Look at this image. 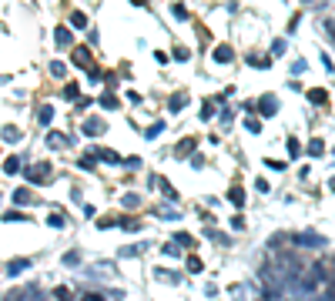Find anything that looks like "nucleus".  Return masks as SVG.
Segmentation results:
<instances>
[{"mask_svg":"<svg viewBox=\"0 0 335 301\" xmlns=\"http://www.w3.org/2000/svg\"><path fill=\"white\" fill-rule=\"evenodd\" d=\"M14 201H20V204H24V201H31V191H27V188H20V191L14 194Z\"/></svg>","mask_w":335,"mask_h":301,"instance_id":"4be33fe9","label":"nucleus"},{"mask_svg":"<svg viewBox=\"0 0 335 301\" xmlns=\"http://www.w3.org/2000/svg\"><path fill=\"white\" fill-rule=\"evenodd\" d=\"M80 301H104V294H101V291H88Z\"/></svg>","mask_w":335,"mask_h":301,"instance_id":"5701e85b","label":"nucleus"},{"mask_svg":"<svg viewBox=\"0 0 335 301\" xmlns=\"http://www.w3.org/2000/svg\"><path fill=\"white\" fill-rule=\"evenodd\" d=\"M232 201H235V204H245V191H241V188H232Z\"/></svg>","mask_w":335,"mask_h":301,"instance_id":"a211bd4d","label":"nucleus"},{"mask_svg":"<svg viewBox=\"0 0 335 301\" xmlns=\"http://www.w3.org/2000/svg\"><path fill=\"white\" fill-rule=\"evenodd\" d=\"M232 57H235V50L232 47H228V44H221V47H215V61H232Z\"/></svg>","mask_w":335,"mask_h":301,"instance_id":"20e7f679","label":"nucleus"},{"mask_svg":"<svg viewBox=\"0 0 335 301\" xmlns=\"http://www.w3.org/2000/svg\"><path fill=\"white\" fill-rule=\"evenodd\" d=\"M0 301H27V288H20V291L14 288V291H10L7 298H0Z\"/></svg>","mask_w":335,"mask_h":301,"instance_id":"9d476101","label":"nucleus"},{"mask_svg":"<svg viewBox=\"0 0 335 301\" xmlns=\"http://www.w3.org/2000/svg\"><path fill=\"white\" fill-rule=\"evenodd\" d=\"M47 144H50V147H64L67 141H64V137H61V134H50V137H47Z\"/></svg>","mask_w":335,"mask_h":301,"instance_id":"f3484780","label":"nucleus"},{"mask_svg":"<svg viewBox=\"0 0 335 301\" xmlns=\"http://www.w3.org/2000/svg\"><path fill=\"white\" fill-rule=\"evenodd\" d=\"M84 134H88V137L104 134V121H101V117H91V121H84Z\"/></svg>","mask_w":335,"mask_h":301,"instance_id":"f257e3e1","label":"nucleus"},{"mask_svg":"<svg viewBox=\"0 0 335 301\" xmlns=\"http://www.w3.org/2000/svg\"><path fill=\"white\" fill-rule=\"evenodd\" d=\"M305 4H309V7H322V4H325V0H305Z\"/></svg>","mask_w":335,"mask_h":301,"instance_id":"cd10ccee","label":"nucleus"},{"mask_svg":"<svg viewBox=\"0 0 335 301\" xmlns=\"http://www.w3.org/2000/svg\"><path fill=\"white\" fill-rule=\"evenodd\" d=\"M295 241H298V245H312V248H322V245H325V241H322L319 234H312V231H309V234H298Z\"/></svg>","mask_w":335,"mask_h":301,"instance_id":"7ed1b4c3","label":"nucleus"},{"mask_svg":"<svg viewBox=\"0 0 335 301\" xmlns=\"http://www.w3.org/2000/svg\"><path fill=\"white\" fill-rule=\"evenodd\" d=\"M50 74H54V77H64V64L54 61V64H50Z\"/></svg>","mask_w":335,"mask_h":301,"instance_id":"412c9836","label":"nucleus"},{"mask_svg":"<svg viewBox=\"0 0 335 301\" xmlns=\"http://www.w3.org/2000/svg\"><path fill=\"white\" fill-rule=\"evenodd\" d=\"M325 34H328V37H335V20H325Z\"/></svg>","mask_w":335,"mask_h":301,"instance_id":"bb28decb","label":"nucleus"},{"mask_svg":"<svg viewBox=\"0 0 335 301\" xmlns=\"http://www.w3.org/2000/svg\"><path fill=\"white\" fill-rule=\"evenodd\" d=\"M101 161H107V164H118V154H114V150H101Z\"/></svg>","mask_w":335,"mask_h":301,"instance_id":"2eb2a0df","label":"nucleus"},{"mask_svg":"<svg viewBox=\"0 0 335 301\" xmlns=\"http://www.w3.org/2000/svg\"><path fill=\"white\" fill-rule=\"evenodd\" d=\"M27 268H31V261H27V258H17V261L7 264V275L14 278V275H20V271H27Z\"/></svg>","mask_w":335,"mask_h":301,"instance_id":"f03ea898","label":"nucleus"},{"mask_svg":"<svg viewBox=\"0 0 335 301\" xmlns=\"http://www.w3.org/2000/svg\"><path fill=\"white\" fill-rule=\"evenodd\" d=\"M71 24L77 27V31H88V17L80 14V10H74V14H71Z\"/></svg>","mask_w":335,"mask_h":301,"instance_id":"0eeeda50","label":"nucleus"},{"mask_svg":"<svg viewBox=\"0 0 335 301\" xmlns=\"http://www.w3.org/2000/svg\"><path fill=\"white\" fill-rule=\"evenodd\" d=\"M37 121H40V124H50V121H54V107H50V104H44V107L37 111Z\"/></svg>","mask_w":335,"mask_h":301,"instance_id":"39448f33","label":"nucleus"},{"mask_svg":"<svg viewBox=\"0 0 335 301\" xmlns=\"http://www.w3.org/2000/svg\"><path fill=\"white\" fill-rule=\"evenodd\" d=\"M74 64H80V67H91V57H88V50H84V47L74 50Z\"/></svg>","mask_w":335,"mask_h":301,"instance_id":"6e6552de","label":"nucleus"},{"mask_svg":"<svg viewBox=\"0 0 335 301\" xmlns=\"http://www.w3.org/2000/svg\"><path fill=\"white\" fill-rule=\"evenodd\" d=\"M328 188H332V191H335V177H332V181H328Z\"/></svg>","mask_w":335,"mask_h":301,"instance_id":"c85d7f7f","label":"nucleus"},{"mask_svg":"<svg viewBox=\"0 0 335 301\" xmlns=\"http://www.w3.org/2000/svg\"><path fill=\"white\" fill-rule=\"evenodd\" d=\"M184 107V97H171V111H181Z\"/></svg>","mask_w":335,"mask_h":301,"instance_id":"393cba45","label":"nucleus"},{"mask_svg":"<svg viewBox=\"0 0 335 301\" xmlns=\"http://www.w3.org/2000/svg\"><path fill=\"white\" fill-rule=\"evenodd\" d=\"M262 114H265V117L275 114V97H262Z\"/></svg>","mask_w":335,"mask_h":301,"instance_id":"9b49d317","label":"nucleus"},{"mask_svg":"<svg viewBox=\"0 0 335 301\" xmlns=\"http://www.w3.org/2000/svg\"><path fill=\"white\" fill-rule=\"evenodd\" d=\"M309 97H312V101H315V104H325V101H328V94H325V91H312Z\"/></svg>","mask_w":335,"mask_h":301,"instance_id":"dca6fc26","label":"nucleus"},{"mask_svg":"<svg viewBox=\"0 0 335 301\" xmlns=\"http://www.w3.org/2000/svg\"><path fill=\"white\" fill-rule=\"evenodd\" d=\"M57 44H61V47H71V31H67V27H57Z\"/></svg>","mask_w":335,"mask_h":301,"instance_id":"423d86ee","label":"nucleus"},{"mask_svg":"<svg viewBox=\"0 0 335 301\" xmlns=\"http://www.w3.org/2000/svg\"><path fill=\"white\" fill-rule=\"evenodd\" d=\"M245 127H248V131H252V134H258V131H262V124H258V121H255V117L248 121V124H245Z\"/></svg>","mask_w":335,"mask_h":301,"instance_id":"a878e982","label":"nucleus"},{"mask_svg":"<svg viewBox=\"0 0 335 301\" xmlns=\"http://www.w3.org/2000/svg\"><path fill=\"white\" fill-rule=\"evenodd\" d=\"M4 171H7V174H17V171H20V161H17V158L4 161Z\"/></svg>","mask_w":335,"mask_h":301,"instance_id":"4468645a","label":"nucleus"},{"mask_svg":"<svg viewBox=\"0 0 335 301\" xmlns=\"http://www.w3.org/2000/svg\"><path fill=\"white\" fill-rule=\"evenodd\" d=\"M27 301H47V291H40L37 285H34V288H27Z\"/></svg>","mask_w":335,"mask_h":301,"instance_id":"1a4fd4ad","label":"nucleus"},{"mask_svg":"<svg viewBox=\"0 0 335 301\" xmlns=\"http://www.w3.org/2000/svg\"><path fill=\"white\" fill-rule=\"evenodd\" d=\"M4 141H20V131H17V127H4Z\"/></svg>","mask_w":335,"mask_h":301,"instance_id":"f8f14e48","label":"nucleus"},{"mask_svg":"<svg viewBox=\"0 0 335 301\" xmlns=\"http://www.w3.org/2000/svg\"><path fill=\"white\" fill-rule=\"evenodd\" d=\"M141 204V198H137V194H124V207H137Z\"/></svg>","mask_w":335,"mask_h":301,"instance_id":"aec40b11","label":"nucleus"},{"mask_svg":"<svg viewBox=\"0 0 335 301\" xmlns=\"http://www.w3.org/2000/svg\"><path fill=\"white\" fill-rule=\"evenodd\" d=\"M309 150H312V154H322V150H325V144H322V141H312Z\"/></svg>","mask_w":335,"mask_h":301,"instance_id":"b1692460","label":"nucleus"},{"mask_svg":"<svg viewBox=\"0 0 335 301\" xmlns=\"http://www.w3.org/2000/svg\"><path fill=\"white\" fill-rule=\"evenodd\" d=\"M54 294H57V298H61V301H71V298H74V291H71V288H57Z\"/></svg>","mask_w":335,"mask_h":301,"instance_id":"6ab92c4d","label":"nucleus"},{"mask_svg":"<svg viewBox=\"0 0 335 301\" xmlns=\"http://www.w3.org/2000/svg\"><path fill=\"white\" fill-rule=\"evenodd\" d=\"M47 174V164H40V167H31V171H27V177H31V181H37V177H44Z\"/></svg>","mask_w":335,"mask_h":301,"instance_id":"ddd939ff","label":"nucleus"}]
</instances>
